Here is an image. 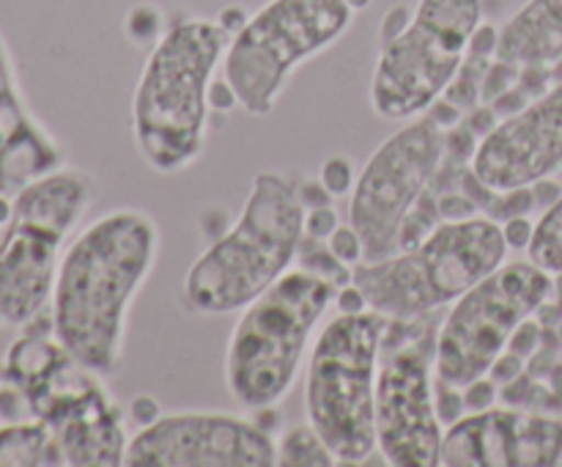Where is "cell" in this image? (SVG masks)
Wrapping results in <instances>:
<instances>
[{
	"label": "cell",
	"mask_w": 562,
	"mask_h": 467,
	"mask_svg": "<svg viewBox=\"0 0 562 467\" xmlns=\"http://www.w3.org/2000/svg\"><path fill=\"white\" fill-rule=\"evenodd\" d=\"M157 256L159 225L143 209H113L71 236L47 313L53 335L77 363L102 377L119 371L132 302Z\"/></svg>",
	"instance_id": "cell-1"
},
{
	"label": "cell",
	"mask_w": 562,
	"mask_h": 467,
	"mask_svg": "<svg viewBox=\"0 0 562 467\" xmlns=\"http://www.w3.org/2000/svg\"><path fill=\"white\" fill-rule=\"evenodd\" d=\"M228 42L231 27L206 16L176 20L154 42L132 93V137L157 174H179L203 157Z\"/></svg>",
	"instance_id": "cell-2"
},
{
	"label": "cell",
	"mask_w": 562,
	"mask_h": 467,
	"mask_svg": "<svg viewBox=\"0 0 562 467\" xmlns=\"http://www.w3.org/2000/svg\"><path fill=\"white\" fill-rule=\"evenodd\" d=\"M307 203L291 176L252 179L239 218L184 273L181 300L198 316H228L250 305L294 267L305 242Z\"/></svg>",
	"instance_id": "cell-3"
},
{
	"label": "cell",
	"mask_w": 562,
	"mask_h": 467,
	"mask_svg": "<svg viewBox=\"0 0 562 467\" xmlns=\"http://www.w3.org/2000/svg\"><path fill=\"white\" fill-rule=\"evenodd\" d=\"M338 291L335 280L300 264L241 308L223 360L225 388L236 404L267 412L291 393Z\"/></svg>",
	"instance_id": "cell-4"
},
{
	"label": "cell",
	"mask_w": 562,
	"mask_h": 467,
	"mask_svg": "<svg viewBox=\"0 0 562 467\" xmlns=\"http://www.w3.org/2000/svg\"><path fill=\"white\" fill-rule=\"evenodd\" d=\"M503 223L483 214L442 220L423 240L379 262L351 267V286L387 319H426L508 262Z\"/></svg>",
	"instance_id": "cell-5"
},
{
	"label": "cell",
	"mask_w": 562,
	"mask_h": 467,
	"mask_svg": "<svg viewBox=\"0 0 562 467\" xmlns=\"http://www.w3.org/2000/svg\"><path fill=\"white\" fill-rule=\"evenodd\" d=\"M27 327L9 355V377L33 418L53 432L66 465H124L130 448L126 418L102 385V374L77 363L58 344L49 313L42 333H36V322Z\"/></svg>",
	"instance_id": "cell-6"
},
{
	"label": "cell",
	"mask_w": 562,
	"mask_h": 467,
	"mask_svg": "<svg viewBox=\"0 0 562 467\" xmlns=\"http://www.w3.org/2000/svg\"><path fill=\"white\" fill-rule=\"evenodd\" d=\"M99 179L86 168L60 165L5 201L0 220V322L27 327L53 300L60 258L88 209Z\"/></svg>",
	"instance_id": "cell-7"
},
{
	"label": "cell",
	"mask_w": 562,
	"mask_h": 467,
	"mask_svg": "<svg viewBox=\"0 0 562 467\" xmlns=\"http://www.w3.org/2000/svg\"><path fill=\"white\" fill-rule=\"evenodd\" d=\"M448 130L423 113L384 137L351 187L349 225L360 236L362 262H379L415 245L437 225V176Z\"/></svg>",
	"instance_id": "cell-8"
},
{
	"label": "cell",
	"mask_w": 562,
	"mask_h": 467,
	"mask_svg": "<svg viewBox=\"0 0 562 467\" xmlns=\"http://www.w3.org/2000/svg\"><path fill=\"white\" fill-rule=\"evenodd\" d=\"M390 319L382 313L340 311L313 338L307 352V423L329 445L338 465H362L376 448V382Z\"/></svg>",
	"instance_id": "cell-9"
},
{
	"label": "cell",
	"mask_w": 562,
	"mask_h": 467,
	"mask_svg": "<svg viewBox=\"0 0 562 467\" xmlns=\"http://www.w3.org/2000/svg\"><path fill=\"white\" fill-rule=\"evenodd\" d=\"M483 25V0H417L387 11L382 49L371 75L379 119L409 121L428 113L459 77Z\"/></svg>",
	"instance_id": "cell-10"
},
{
	"label": "cell",
	"mask_w": 562,
	"mask_h": 467,
	"mask_svg": "<svg viewBox=\"0 0 562 467\" xmlns=\"http://www.w3.org/2000/svg\"><path fill=\"white\" fill-rule=\"evenodd\" d=\"M355 14L349 0H269L245 16L223 58V82L236 108L258 119L272 113L291 75L333 47Z\"/></svg>",
	"instance_id": "cell-11"
},
{
	"label": "cell",
	"mask_w": 562,
	"mask_h": 467,
	"mask_svg": "<svg viewBox=\"0 0 562 467\" xmlns=\"http://www.w3.org/2000/svg\"><path fill=\"white\" fill-rule=\"evenodd\" d=\"M552 273L538 264L505 262L450 305L437 327V382L464 390L488 377L521 324L552 294Z\"/></svg>",
	"instance_id": "cell-12"
},
{
	"label": "cell",
	"mask_w": 562,
	"mask_h": 467,
	"mask_svg": "<svg viewBox=\"0 0 562 467\" xmlns=\"http://www.w3.org/2000/svg\"><path fill=\"white\" fill-rule=\"evenodd\" d=\"M390 319L376 382V448L387 465L437 467L445 423L437 407V330Z\"/></svg>",
	"instance_id": "cell-13"
},
{
	"label": "cell",
	"mask_w": 562,
	"mask_h": 467,
	"mask_svg": "<svg viewBox=\"0 0 562 467\" xmlns=\"http://www.w3.org/2000/svg\"><path fill=\"white\" fill-rule=\"evenodd\" d=\"M126 467H274L278 440L231 412H170L130 437Z\"/></svg>",
	"instance_id": "cell-14"
},
{
	"label": "cell",
	"mask_w": 562,
	"mask_h": 467,
	"mask_svg": "<svg viewBox=\"0 0 562 467\" xmlns=\"http://www.w3.org/2000/svg\"><path fill=\"white\" fill-rule=\"evenodd\" d=\"M470 170L497 196L536 187L562 170V80L503 115L477 141Z\"/></svg>",
	"instance_id": "cell-15"
},
{
	"label": "cell",
	"mask_w": 562,
	"mask_h": 467,
	"mask_svg": "<svg viewBox=\"0 0 562 467\" xmlns=\"http://www.w3.org/2000/svg\"><path fill=\"white\" fill-rule=\"evenodd\" d=\"M445 467H562V421L486 407L445 429Z\"/></svg>",
	"instance_id": "cell-16"
},
{
	"label": "cell",
	"mask_w": 562,
	"mask_h": 467,
	"mask_svg": "<svg viewBox=\"0 0 562 467\" xmlns=\"http://www.w3.org/2000/svg\"><path fill=\"white\" fill-rule=\"evenodd\" d=\"M60 165H66L64 146L27 104L11 49L0 33V198L9 201Z\"/></svg>",
	"instance_id": "cell-17"
},
{
	"label": "cell",
	"mask_w": 562,
	"mask_h": 467,
	"mask_svg": "<svg viewBox=\"0 0 562 467\" xmlns=\"http://www.w3.org/2000/svg\"><path fill=\"white\" fill-rule=\"evenodd\" d=\"M494 58L514 66H552L562 58V0H527L497 27Z\"/></svg>",
	"instance_id": "cell-18"
},
{
	"label": "cell",
	"mask_w": 562,
	"mask_h": 467,
	"mask_svg": "<svg viewBox=\"0 0 562 467\" xmlns=\"http://www.w3.org/2000/svg\"><path fill=\"white\" fill-rule=\"evenodd\" d=\"M49 467L66 465L53 432L42 421L0 426V467Z\"/></svg>",
	"instance_id": "cell-19"
},
{
	"label": "cell",
	"mask_w": 562,
	"mask_h": 467,
	"mask_svg": "<svg viewBox=\"0 0 562 467\" xmlns=\"http://www.w3.org/2000/svg\"><path fill=\"white\" fill-rule=\"evenodd\" d=\"M527 258L552 275H562V196L538 218Z\"/></svg>",
	"instance_id": "cell-20"
},
{
	"label": "cell",
	"mask_w": 562,
	"mask_h": 467,
	"mask_svg": "<svg viewBox=\"0 0 562 467\" xmlns=\"http://www.w3.org/2000/svg\"><path fill=\"white\" fill-rule=\"evenodd\" d=\"M278 465L285 467H329L338 465L335 454L329 451V445L318 437L316 429L307 423V426H294L278 440Z\"/></svg>",
	"instance_id": "cell-21"
},
{
	"label": "cell",
	"mask_w": 562,
	"mask_h": 467,
	"mask_svg": "<svg viewBox=\"0 0 562 467\" xmlns=\"http://www.w3.org/2000/svg\"><path fill=\"white\" fill-rule=\"evenodd\" d=\"M329 251H333L340 262L349 264V267H355V264L362 262L360 236L355 234L351 225H338V229L333 231V236H329Z\"/></svg>",
	"instance_id": "cell-22"
},
{
	"label": "cell",
	"mask_w": 562,
	"mask_h": 467,
	"mask_svg": "<svg viewBox=\"0 0 562 467\" xmlns=\"http://www.w3.org/2000/svg\"><path fill=\"white\" fill-rule=\"evenodd\" d=\"M322 185L329 196H344L346 190H351L355 187V181H351V163H346L344 157L327 159L322 168Z\"/></svg>",
	"instance_id": "cell-23"
},
{
	"label": "cell",
	"mask_w": 562,
	"mask_h": 467,
	"mask_svg": "<svg viewBox=\"0 0 562 467\" xmlns=\"http://www.w3.org/2000/svg\"><path fill=\"white\" fill-rule=\"evenodd\" d=\"M338 214H335L333 207L322 203V207H313L307 209V218H305V234L311 240H329L333 231L338 229Z\"/></svg>",
	"instance_id": "cell-24"
},
{
	"label": "cell",
	"mask_w": 562,
	"mask_h": 467,
	"mask_svg": "<svg viewBox=\"0 0 562 467\" xmlns=\"http://www.w3.org/2000/svg\"><path fill=\"white\" fill-rule=\"evenodd\" d=\"M461 396H464L467 410L477 412L494 404V399H497V388H494V382H488V377H483L477 379V382L467 385V388L461 390Z\"/></svg>",
	"instance_id": "cell-25"
},
{
	"label": "cell",
	"mask_w": 562,
	"mask_h": 467,
	"mask_svg": "<svg viewBox=\"0 0 562 467\" xmlns=\"http://www.w3.org/2000/svg\"><path fill=\"white\" fill-rule=\"evenodd\" d=\"M532 229H536V223H530L525 214H516V218H508L503 223L505 240H508V245L516 247V251H527V245H530Z\"/></svg>",
	"instance_id": "cell-26"
},
{
	"label": "cell",
	"mask_w": 562,
	"mask_h": 467,
	"mask_svg": "<svg viewBox=\"0 0 562 467\" xmlns=\"http://www.w3.org/2000/svg\"><path fill=\"white\" fill-rule=\"evenodd\" d=\"M552 80L554 82L562 80V58L558 60V64H552Z\"/></svg>",
	"instance_id": "cell-27"
},
{
	"label": "cell",
	"mask_w": 562,
	"mask_h": 467,
	"mask_svg": "<svg viewBox=\"0 0 562 467\" xmlns=\"http://www.w3.org/2000/svg\"><path fill=\"white\" fill-rule=\"evenodd\" d=\"M349 3H351V9L360 11V9H366V5L371 3V0H349Z\"/></svg>",
	"instance_id": "cell-28"
}]
</instances>
